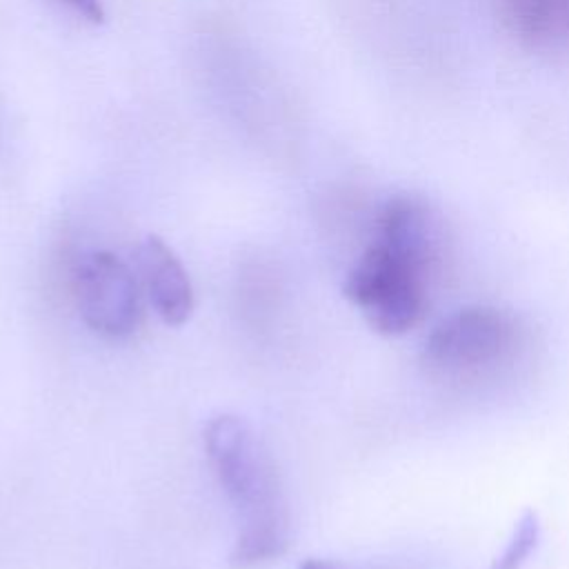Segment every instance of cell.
Segmentation results:
<instances>
[{
	"label": "cell",
	"instance_id": "6da1fadb",
	"mask_svg": "<svg viewBox=\"0 0 569 569\" xmlns=\"http://www.w3.org/2000/svg\"><path fill=\"white\" fill-rule=\"evenodd\" d=\"M438 258L440 229L427 202L396 196L380 209L376 238L347 273L342 291L378 333H407L427 313V282Z\"/></svg>",
	"mask_w": 569,
	"mask_h": 569
},
{
	"label": "cell",
	"instance_id": "7a4b0ae2",
	"mask_svg": "<svg viewBox=\"0 0 569 569\" xmlns=\"http://www.w3.org/2000/svg\"><path fill=\"white\" fill-rule=\"evenodd\" d=\"M522 322L498 307L473 305L449 313L425 340L422 360L429 369L469 378L511 362L525 347Z\"/></svg>",
	"mask_w": 569,
	"mask_h": 569
},
{
	"label": "cell",
	"instance_id": "3957f363",
	"mask_svg": "<svg viewBox=\"0 0 569 569\" xmlns=\"http://www.w3.org/2000/svg\"><path fill=\"white\" fill-rule=\"evenodd\" d=\"M73 293L82 320L100 336L127 338L142 320L138 273L109 251H89L76 262Z\"/></svg>",
	"mask_w": 569,
	"mask_h": 569
},
{
	"label": "cell",
	"instance_id": "277c9868",
	"mask_svg": "<svg viewBox=\"0 0 569 569\" xmlns=\"http://www.w3.org/2000/svg\"><path fill=\"white\" fill-rule=\"evenodd\" d=\"M204 451L222 491L238 511L280 491L269 458L238 416L220 413L207 422Z\"/></svg>",
	"mask_w": 569,
	"mask_h": 569
},
{
	"label": "cell",
	"instance_id": "5b68a950",
	"mask_svg": "<svg viewBox=\"0 0 569 569\" xmlns=\"http://www.w3.org/2000/svg\"><path fill=\"white\" fill-rule=\"evenodd\" d=\"M136 273L142 293L149 298L153 311L167 325H182L193 311L191 280L173 253V249L158 236H147L136 249Z\"/></svg>",
	"mask_w": 569,
	"mask_h": 569
},
{
	"label": "cell",
	"instance_id": "8992f818",
	"mask_svg": "<svg viewBox=\"0 0 569 569\" xmlns=\"http://www.w3.org/2000/svg\"><path fill=\"white\" fill-rule=\"evenodd\" d=\"M240 529L229 556L236 569H251L284 553L289 545V518L280 491L240 511Z\"/></svg>",
	"mask_w": 569,
	"mask_h": 569
},
{
	"label": "cell",
	"instance_id": "52a82bcc",
	"mask_svg": "<svg viewBox=\"0 0 569 569\" xmlns=\"http://www.w3.org/2000/svg\"><path fill=\"white\" fill-rule=\"evenodd\" d=\"M498 13L513 36L533 47L569 38V0H496Z\"/></svg>",
	"mask_w": 569,
	"mask_h": 569
},
{
	"label": "cell",
	"instance_id": "ba28073f",
	"mask_svg": "<svg viewBox=\"0 0 569 569\" xmlns=\"http://www.w3.org/2000/svg\"><path fill=\"white\" fill-rule=\"evenodd\" d=\"M538 533H540V527H538L536 516H533V513H527V516L518 522L511 542L507 545L505 553L498 558V562H496L493 569H518V567L529 558L531 549L536 547Z\"/></svg>",
	"mask_w": 569,
	"mask_h": 569
},
{
	"label": "cell",
	"instance_id": "9c48e42d",
	"mask_svg": "<svg viewBox=\"0 0 569 569\" xmlns=\"http://www.w3.org/2000/svg\"><path fill=\"white\" fill-rule=\"evenodd\" d=\"M60 2L91 24H100L104 20V9L100 0H60Z\"/></svg>",
	"mask_w": 569,
	"mask_h": 569
},
{
	"label": "cell",
	"instance_id": "30bf717a",
	"mask_svg": "<svg viewBox=\"0 0 569 569\" xmlns=\"http://www.w3.org/2000/svg\"><path fill=\"white\" fill-rule=\"evenodd\" d=\"M300 569H351L347 565H340L336 560H325V558H309L300 565Z\"/></svg>",
	"mask_w": 569,
	"mask_h": 569
}]
</instances>
